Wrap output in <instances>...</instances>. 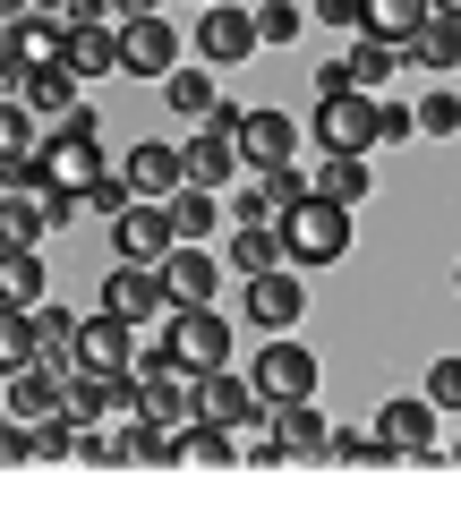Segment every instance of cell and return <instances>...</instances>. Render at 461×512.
Listing matches in <instances>:
<instances>
[{
  "label": "cell",
  "mask_w": 461,
  "mask_h": 512,
  "mask_svg": "<svg viewBox=\"0 0 461 512\" xmlns=\"http://www.w3.org/2000/svg\"><path fill=\"white\" fill-rule=\"evenodd\" d=\"M274 231H282V256H291V274H308V265H342V256H351V214H342L333 197L291 205Z\"/></svg>",
  "instance_id": "6da1fadb"
},
{
  "label": "cell",
  "mask_w": 461,
  "mask_h": 512,
  "mask_svg": "<svg viewBox=\"0 0 461 512\" xmlns=\"http://www.w3.org/2000/svg\"><path fill=\"white\" fill-rule=\"evenodd\" d=\"M163 359L180 367V376H222V367H231V316L222 308H180L163 325Z\"/></svg>",
  "instance_id": "7a4b0ae2"
},
{
  "label": "cell",
  "mask_w": 461,
  "mask_h": 512,
  "mask_svg": "<svg viewBox=\"0 0 461 512\" xmlns=\"http://www.w3.org/2000/svg\"><path fill=\"white\" fill-rule=\"evenodd\" d=\"M137 419L163 427V436H180V427L197 419V376H180V367L163 359V342L137 359Z\"/></svg>",
  "instance_id": "3957f363"
},
{
  "label": "cell",
  "mask_w": 461,
  "mask_h": 512,
  "mask_svg": "<svg viewBox=\"0 0 461 512\" xmlns=\"http://www.w3.org/2000/svg\"><path fill=\"white\" fill-rule=\"evenodd\" d=\"M316 376H325V367H316V350H308V342H291V333H282V342H265V350H257V367H248V384H257V402H265V410L316 402Z\"/></svg>",
  "instance_id": "277c9868"
},
{
  "label": "cell",
  "mask_w": 461,
  "mask_h": 512,
  "mask_svg": "<svg viewBox=\"0 0 461 512\" xmlns=\"http://www.w3.org/2000/svg\"><path fill=\"white\" fill-rule=\"evenodd\" d=\"M137 325H120V316H86L77 325V376H103V384H129L137 376Z\"/></svg>",
  "instance_id": "5b68a950"
},
{
  "label": "cell",
  "mask_w": 461,
  "mask_h": 512,
  "mask_svg": "<svg viewBox=\"0 0 461 512\" xmlns=\"http://www.w3.org/2000/svg\"><path fill=\"white\" fill-rule=\"evenodd\" d=\"M180 69V26L171 18H129L120 26V77H146V86H163V77Z\"/></svg>",
  "instance_id": "8992f818"
},
{
  "label": "cell",
  "mask_w": 461,
  "mask_h": 512,
  "mask_svg": "<svg viewBox=\"0 0 461 512\" xmlns=\"http://www.w3.org/2000/svg\"><path fill=\"white\" fill-rule=\"evenodd\" d=\"M197 69H231V60L257 52V9H231V0H214V9H197Z\"/></svg>",
  "instance_id": "52a82bcc"
},
{
  "label": "cell",
  "mask_w": 461,
  "mask_h": 512,
  "mask_svg": "<svg viewBox=\"0 0 461 512\" xmlns=\"http://www.w3.org/2000/svg\"><path fill=\"white\" fill-rule=\"evenodd\" d=\"M316 146L333 154H351V163H368L376 146V94H342V103H316Z\"/></svg>",
  "instance_id": "ba28073f"
},
{
  "label": "cell",
  "mask_w": 461,
  "mask_h": 512,
  "mask_svg": "<svg viewBox=\"0 0 461 512\" xmlns=\"http://www.w3.org/2000/svg\"><path fill=\"white\" fill-rule=\"evenodd\" d=\"M197 419L222 427V436H240V427H265L274 410L257 402V384H248V376H231V367H222V376H197Z\"/></svg>",
  "instance_id": "9c48e42d"
},
{
  "label": "cell",
  "mask_w": 461,
  "mask_h": 512,
  "mask_svg": "<svg viewBox=\"0 0 461 512\" xmlns=\"http://www.w3.org/2000/svg\"><path fill=\"white\" fill-rule=\"evenodd\" d=\"M154 282H163L171 316H180V308H214V291H222V256H214V248H171L163 265H154Z\"/></svg>",
  "instance_id": "30bf717a"
},
{
  "label": "cell",
  "mask_w": 461,
  "mask_h": 512,
  "mask_svg": "<svg viewBox=\"0 0 461 512\" xmlns=\"http://www.w3.org/2000/svg\"><path fill=\"white\" fill-rule=\"evenodd\" d=\"M120 180H129V197L137 205H171L188 188V163H180V146H163V137H146V146H129V163H120Z\"/></svg>",
  "instance_id": "8fae6325"
},
{
  "label": "cell",
  "mask_w": 461,
  "mask_h": 512,
  "mask_svg": "<svg viewBox=\"0 0 461 512\" xmlns=\"http://www.w3.org/2000/svg\"><path fill=\"white\" fill-rule=\"evenodd\" d=\"M94 316L146 325V316H171V299H163V282H154L146 265H111V274H103V299H94Z\"/></svg>",
  "instance_id": "7c38bea8"
},
{
  "label": "cell",
  "mask_w": 461,
  "mask_h": 512,
  "mask_svg": "<svg viewBox=\"0 0 461 512\" xmlns=\"http://www.w3.org/2000/svg\"><path fill=\"white\" fill-rule=\"evenodd\" d=\"M180 163H188V188H205V197H222V188L248 171V163H240V137H222V128H188Z\"/></svg>",
  "instance_id": "4fadbf2b"
},
{
  "label": "cell",
  "mask_w": 461,
  "mask_h": 512,
  "mask_svg": "<svg viewBox=\"0 0 461 512\" xmlns=\"http://www.w3.org/2000/svg\"><path fill=\"white\" fill-rule=\"evenodd\" d=\"M111 239H120V265H146V274L163 265L171 248H180V231H171L163 205H129V214L111 222Z\"/></svg>",
  "instance_id": "5bb4252c"
},
{
  "label": "cell",
  "mask_w": 461,
  "mask_h": 512,
  "mask_svg": "<svg viewBox=\"0 0 461 512\" xmlns=\"http://www.w3.org/2000/svg\"><path fill=\"white\" fill-rule=\"evenodd\" d=\"M240 308H248V316H257V325H265V333L282 342V333H291L299 316H308V282H299L291 265H282V274H257V282H248V299H240Z\"/></svg>",
  "instance_id": "9a60e30c"
},
{
  "label": "cell",
  "mask_w": 461,
  "mask_h": 512,
  "mask_svg": "<svg viewBox=\"0 0 461 512\" xmlns=\"http://www.w3.org/2000/svg\"><path fill=\"white\" fill-rule=\"evenodd\" d=\"M60 52H69V26H60V9H26V18L9 26V52H0V60H18V69L35 77V69H60Z\"/></svg>",
  "instance_id": "2e32d148"
},
{
  "label": "cell",
  "mask_w": 461,
  "mask_h": 512,
  "mask_svg": "<svg viewBox=\"0 0 461 512\" xmlns=\"http://www.w3.org/2000/svg\"><path fill=\"white\" fill-rule=\"evenodd\" d=\"M60 384H69V376H52V367H26V376H9V384H0V419H18V427L60 419Z\"/></svg>",
  "instance_id": "e0dca14e"
},
{
  "label": "cell",
  "mask_w": 461,
  "mask_h": 512,
  "mask_svg": "<svg viewBox=\"0 0 461 512\" xmlns=\"http://www.w3.org/2000/svg\"><path fill=\"white\" fill-rule=\"evenodd\" d=\"M291 146H299V128H291V111H248L240 120V163L248 171H274V163H291Z\"/></svg>",
  "instance_id": "ac0fdd59"
},
{
  "label": "cell",
  "mask_w": 461,
  "mask_h": 512,
  "mask_svg": "<svg viewBox=\"0 0 461 512\" xmlns=\"http://www.w3.org/2000/svg\"><path fill=\"white\" fill-rule=\"evenodd\" d=\"M427 18H436L427 0H368V18H359V43H385V52H410Z\"/></svg>",
  "instance_id": "d6986e66"
},
{
  "label": "cell",
  "mask_w": 461,
  "mask_h": 512,
  "mask_svg": "<svg viewBox=\"0 0 461 512\" xmlns=\"http://www.w3.org/2000/svg\"><path fill=\"white\" fill-rule=\"evenodd\" d=\"M274 444H282L291 461H333V427H325V410H316V402L274 410Z\"/></svg>",
  "instance_id": "ffe728a7"
},
{
  "label": "cell",
  "mask_w": 461,
  "mask_h": 512,
  "mask_svg": "<svg viewBox=\"0 0 461 512\" xmlns=\"http://www.w3.org/2000/svg\"><path fill=\"white\" fill-rule=\"evenodd\" d=\"M52 299V274H43V248H9L0 256V308H26L35 316Z\"/></svg>",
  "instance_id": "44dd1931"
},
{
  "label": "cell",
  "mask_w": 461,
  "mask_h": 512,
  "mask_svg": "<svg viewBox=\"0 0 461 512\" xmlns=\"http://www.w3.org/2000/svg\"><path fill=\"white\" fill-rule=\"evenodd\" d=\"M376 436H385L393 444V453H419V444H436V410H427L419 402V393H410V402H385V410H376Z\"/></svg>",
  "instance_id": "7402d4cb"
},
{
  "label": "cell",
  "mask_w": 461,
  "mask_h": 512,
  "mask_svg": "<svg viewBox=\"0 0 461 512\" xmlns=\"http://www.w3.org/2000/svg\"><path fill=\"white\" fill-rule=\"evenodd\" d=\"M60 69H69L77 86H86V77H111V69H120V35H111V26H69Z\"/></svg>",
  "instance_id": "603a6c76"
},
{
  "label": "cell",
  "mask_w": 461,
  "mask_h": 512,
  "mask_svg": "<svg viewBox=\"0 0 461 512\" xmlns=\"http://www.w3.org/2000/svg\"><path fill=\"white\" fill-rule=\"evenodd\" d=\"M163 111H180L188 128H205L222 111V94H214V77H205V69H188V60H180V69L163 77Z\"/></svg>",
  "instance_id": "cb8c5ba5"
},
{
  "label": "cell",
  "mask_w": 461,
  "mask_h": 512,
  "mask_svg": "<svg viewBox=\"0 0 461 512\" xmlns=\"http://www.w3.org/2000/svg\"><path fill=\"white\" fill-rule=\"evenodd\" d=\"M402 60H419V69H436V77H453V69H461V9H436V18L419 26V43H410Z\"/></svg>",
  "instance_id": "d4e9b609"
},
{
  "label": "cell",
  "mask_w": 461,
  "mask_h": 512,
  "mask_svg": "<svg viewBox=\"0 0 461 512\" xmlns=\"http://www.w3.org/2000/svg\"><path fill=\"white\" fill-rule=\"evenodd\" d=\"M43 154V120L26 103H0V180H9V171H26Z\"/></svg>",
  "instance_id": "484cf974"
},
{
  "label": "cell",
  "mask_w": 461,
  "mask_h": 512,
  "mask_svg": "<svg viewBox=\"0 0 461 512\" xmlns=\"http://www.w3.org/2000/svg\"><path fill=\"white\" fill-rule=\"evenodd\" d=\"M26 111H35L43 137H52V128L77 111V77H69V69H35V77H26Z\"/></svg>",
  "instance_id": "4316f807"
},
{
  "label": "cell",
  "mask_w": 461,
  "mask_h": 512,
  "mask_svg": "<svg viewBox=\"0 0 461 512\" xmlns=\"http://www.w3.org/2000/svg\"><path fill=\"white\" fill-rule=\"evenodd\" d=\"M163 214H171V231H180V248H197V239H214L222 222H231V214H222V197H205V188H180Z\"/></svg>",
  "instance_id": "83f0119b"
},
{
  "label": "cell",
  "mask_w": 461,
  "mask_h": 512,
  "mask_svg": "<svg viewBox=\"0 0 461 512\" xmlns=\"http://www.w3.org/2000/svg\"><path fill=\"white\" fill-rule=\"evenodd\" d=\"M222 265H231L240 282H257V274H282L291 256H282V231H240L231 248H222Z\"/></svg>",
  "instance_id": "f1b7e54d"
},
{
  "label": "cell",
  "mask_w": 461,
  "mask_h": 512,
  "mask_svg": "<svg viewBox=\"0 0 461 512\" xmlns=\"http://www.w3.org/2000/svg\"><path fill=\"white\" fill-rule=\"evenodd\" d=\"M52 222H43V197H0V256L9 248H43Z\"/></svg>",
  "instance_id": "f546056e"
},
{
  "label": "cell",
  "mask_w": 461,
  "mask_h": 512,
  "mask_svg": "<svg viewBox=\"0 0 461 512\" xmlns=\"http://www.w3.org/2000/svg\"><path fill=\"white\" fill-rule=\"evenodd\" d=\"M342 69H351L359 94H376V103H385V86H393V69H402V52H385V43H351V52H342Z\"/></svg>",
  "instance_id": "4dcf8cb0"
},
{
  "label": "cell",
  "mask_w": 461,
  "mask_h": 512,
  "mask_svg": "<svg viewBox=\"0 0 461 512\" xmlns=\"http://www.w3.org/2000/svg\"><path fill=\"white\" fill-rule=\"evenodd\" d=\"M60 419H69V427H103L111 419V384L103 376H69V384H60Z\"/></svg>",
  "instance_id": "1f68e13d"
},
{
  "label": "cell",
  "mask_w": 461,
  "mask_h": 512,
  "mask_svg": "<svg viewBox=\"0 0 461 512\" xmlns=\"http://www.w3.org/2000/svg\"><path fill=\"white\" fill-rule=\"evenodd\" d=\"M35 367V316L26 308H0V384Z\"/></svg>",
  "instance_id": "d6a6232c"
},
{
  "label": "cell",
  "mask_w": 461,
  "mask_h": 512,
  "mask_svg": "<svg viewBox=\"0 0 461 512\" xmlns=\"http://www.w3.org/2000/svg\"><path fill=\"white\" fill-rule=\"evenodd\" d=\"M333 461H351V470H393V444L376 436V427H333Z\"/></svg>",
  "instance_id": "836d02e7"
},
{
  "label": "cell",
  "mask_w": 461,
  "mask_h": 512,
  "mask_svg": "<svg viewBox=\"0 0 461 512\" xmlns=\"http://www.w3.org/2000/svg\"><path fill=\"white\" fill-rule=\"evenodd\" d=\"M257 188H265V205H274V222H282L291 205H308V197H316V171H299V163H274V171H257Z\"/></svg>",
  "instance_id": "e575fe53"
},
{
  "label": "cell",
  "mask_w": 461,
  "mask_h": 512,
  "mask_svg": "<svg viewBox=\"0 0 461 512\" xmlns=\"http://www.w3.org/2000/svg\"><path fill=\"white\" fill-rule=\"evenodd\" d=\"M368 188H376V171H368V163H351V154H333V163H325V180H316V197H333L342 214H351V205L368 197Z\"/></svg>",
  "instance_id": "d590c367"
},
{
  "label": "cell",
  "mask_w": 461,
  "mask_h": 512,
  "mask_svg": "<svg viewBox=\"0 0 461 512\" xmlns=\"http://www.w3.org/2000/svg\"><path fill=\"white\" fill-rule=\"evenodd\" d=\"M180 444H188V461H205V470H231V461H240V436H222V427H205V419H188Z\"/></svg>",
  "instance_id": "8d00e7d4"
},
{
  "label": "cell",
  "mask_w": 461,
  "mask_h": 512,
  "mask_svg": "<svg viewBox=\"0 0 461 512\" xmlns=\"http://www.w3.org/2000/svg\"><path fill=\"white\" fill-rule=\"evenodd\" d=\"M419 402L436 410V419H444V410H461V350H453V359H436V367H427V384H419Z\"/></svg>",
  "instance_id": "74e56055"
},
{
  "label": "cell",
  "mask_w": 461,
  "mask_h": 512,
  "mask_svg": "<svg viewBox=\"0 0 461 512\" xmlns=\"http://www.w3.org/2000/svg\"><path fill=\"white\" fill-rule=\"evenodd\" d=\"M77 325H86V316H69L60 299H43L35 308V350H77Z\"/></svg>",
  "instance_id": "f35d334b"
},
{
  "label": "cell",
  "mask_w": 461,
  "mask_h": 512,
  "mask_svg": "<svg viewBox=\"0 0 461 512\" xmlns=\"http://www.w3.org/2000/svg\"><path fill=\"white\" fill-rule=\"evenodd\" d=\"M299 26H308L299 0H265V9H257V43H299Z\"/></svg>",
  "instance_id": "ab89813d"
},
{
  "label": "cell",
  "mask_w": 461,
  "mask_h": 512,
  "mask_svg": "<svg viewBox=\"0 0 461 512\" xmlns=\"http://www.w3.org/2000/svg\"><path fill=\"white\" fill-rule=\"evenodd\" d=\"M453 128H461V94L436 86V94L419 103V137H453Z\"/></svg>",
  "instance_id": "60d3db41"
},
{
  "label": "cell",
  "mask_w": 461,
  "mask_h": 512,
  "mask_svg": "<svg viewBox=\"0 0 461 512\" xmlns=\"http://www.w3.org/2000/svg\"><path fill=\"white\" fill-rule=\"evenodd\" d=\"M77 461H94V470H111V461H129L120 427H77Z\"/></svg>",
  "instance_id": "b9f144b4"
},
{
  "label": "cell",
  "mask_w": 461,
  "mask_h": 512,
  "mask_svg": "<svg viewBox=\"0 0 461 512\" xmlns=\"http://www.w3.org/2000/svg\"><path fill=\"white\" fill-rule=\"evenodd\" d=\"M129 205H137V197H129V180H120V171H103V180L86 188V214H103V222H120Z\"/></svg>",
  "instance_id": "7bdbcfd3"
},
{
  "label": "cell",
  "mask_w": 461,
  "mask_h": 512,
  "mask_svg": "<svg viewBox=\"0 0 461 512\" xmlns=\"http://www.w3.org/2000/svg\"><path fill=\"white\" fill-rule=\"evenodd\" d=\"M222 214L240 222V231H274V205H265V188H231V205Z\"/></svg>",
  "instance_id": "ee69618b"
},
{
  "label": "cell",
  "mask_w": 461,
  "mask_h": 512,
  "mask_svg": "<svg viewBox=\"0 0 461 512\" xmlns=\"http://www.w3.org/2000/svg\"><path fill=\"white\" fill-rule=\"evenodd\" d=\"M35 461H77V427L69 419H43L35 427Z\"/></svg>",
  "instance_id": "f6af8a7d"
},
{
  "label": "cell",
  "mask_w": 461,
  "mask_h": 512,
  "mask_svg": "<svg viewBox=\"0 0 461 512\" xmlns=\"http://www.w3.org/2000/svg\"><path fill=\"white\" fill-rule=\"evenodd\" d=\"M376 137H393V146L419 137V103H376Z\"/></svg>",
  "instance_id": "bcb514c9"
},
{
  "label": "cell",
  "mask_w": 461,
  "mask_h": 512,
  "mask_svg": "<svg viewBox=\"0 0 461 512\" xmlns=\"http://www.w3.org/2000/svg\"><path fill=\"white\" fill-rule=\"evenodd\" d=\"M9 461H35V427H18V419H0V470Z\"/></svg>",
  "instance_id": "7dc6e473"
},
{
  "label": "cell",
  "mask_w": 461,
  "mask_h": 512,
  "mask_svg": "<svg viewBox=\"0 0 461 512\" xmlns=\"http://www.w3.org/2000/svg\"><path fill=\"white\" fill-rule=\"evenodd\" d=\"M342 94H359L351 69H342V60H325V69H316V103H342Z\"/></svg>",
  "instance_id": "c3c4849f"
},
{
  "label": "cell",
  "mask_w": 461,
  "mask_h": 512,
  "mask_svg": "<svg viewBox=\"0 0 461 512\" xmlns=\"http://www.w3.org/2000/svg\"><path fill=\"white\" fill-rule=\"evenodd\" d=\"M0 52H9V26H0Z\"/></svg>",
  "instance_id": "681fc988"
},
{
  "label": "cell",
  "mask_w": 461,
  "mask_h": 512,
  "mask_svg": "<svg viewBox=\"0 0 461 512\" xmlns=\"http://www.w3.org/2000/svg\"><path fill=\"white\" fill-rule=\"evenodd\" d=\"M453 291H461V265H453Z\"/></svg>",
  "instance_id": "f907efd6"
},
{
  "label": "cell",
  "mask_w": 461,
  "mask_h": 512,
  "mask_svg": "<svg viewBox=\"0 0 461 512\" xmlns=\"http://www.w3.org/2000/svg\"><path fill=\"white\" fill-rule=\"evenodd\" d=\"M453 461H461V453H453Z\"/></svg>",
  "instance_id": "816d5d0a"
}]
</instances>
